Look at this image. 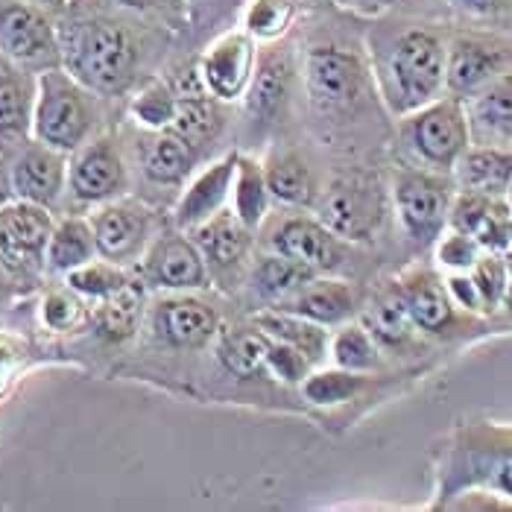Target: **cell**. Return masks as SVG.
I'll return each instance as SVG.
<instances>
[{"instance_id":"4","label":"cell","mask_w":512,"mask_h":512,"mask_svg":"<svg viewBox=\"0 0 512 512\" xmlns=\"http://www.w3.org/2000/svg\"><path fill=\"white\" fill-rule=\"evenodd\" d=\"M404 138L413 156L436 173H454L457 161L472 147L466 106L457 97H439L404 118Z\"/></svg>"},{"instance_id":"2","label":"cell","mask_w":512,"mask_h":512,"mask_svg":"<svg viewBox=\"0 0 512 512\" xmlns=\"http://www.w3.org/2000/svg\"><path fill=\"white\" fill-rule=\"evenodd\" d=\"M448 44L431 30L413 27L384 41L378 56V91L395 118H407L445 91Z\"/></svg>"},{"instance_id":"25","label":"cell","mask_w":512,"mask_h":512,"mask_svg":"<svg viewBox=\"0 0 512 512\" xmlns=\"http://www.w3.org/2000/svg\"><path fill=\"white\" fill-rule=\"evenodd\" d=\"M463 191L501 197L512 185V153L507 147H469L454 167Z\"/></svg>"},{"instance_id":"56","label":"cell","mask_w":512,"mask_h":512,"mask_svg":"<svg viewBox=\"0 0 512 512\" xmlns=\"http://www.w3.org/2000/svg\"><path fill=\"white\" fill-rule=\"evenodd\" d=\"M68 3H77V0H68Z\"/></svg>"},{"instance_id":"12","label":"cell","mask_w":512,"mask_h":512,"mask_svg":"<svg viewBox=\"0 0 512 512\" xmlns=\"http://www.w3.org/2000/svg\"><path fill=\"white\" fill-rule=\"evenodd\" d=\"M68 188L85 205H103L123 197L126 191V164L115 138H88L68 161Z\"/></svg>"},{"instance_id":"43","label":"cell","mask_w":512,"mask_h":512,"mask_svg":"<svg viewBox=\"0 0 512 512\" xmlns=\"http://www.w3.org/2000/svg\"><path fill=\"white\" fill-rule=\"evenodd\" d=\"M85 319V305L77 290H53L41 302V322L50 331H71Z\"/></svg>"},{"instance_id":"47","label":"cell","mask_w":512,"mask_h":512,"mask_svg":"<svg viewBox=\"0 0 512 512\" xmlns=\"http://www.w3.org/2000/svg\"><path fill=\"white\" fill-rule=\"evenodd\" d=\"M123 9L141 12V15H158L164 21H176L185 15L188 0H118Z\"/></svg>"},{"instance_id":"20","label":"cell","mask_w":512,"mask_h":512,"mask_svg":"<svg viewBox=\"0 0 512 512\" xmlns=\"http://www.w3.org/2000/svg\"><path fill=\"white\" fill-rule=\"evenodd\" d=\"M355 290L346 281L337 278H311L299 293H293L287 302H281L276 308L293 311V314L314 319L319 325H343L355 316Z\"/></svg>"},{"instance_id":"8","label":"cell","mask_w":512,"mask_h":512,"mask_svg":"<svg viewBox=\"0 0 512 512\" xmlns=\"http://www.w3.org/2000/svg\"><path fill=\"white\" fill-rule=\"evenodd\" d=\"M88 220L97 237L100 258L120 267L144 258L147 246L156 237V214L135 199H109L97 205Z\"/></svg>"},{"instance_id":"18","label":"cell","mask_w":512,"mask_h":512,"mask_svg":"<svg viewBox=\"0 0 512 512\" xmlns=\"http://www.w3.org/2000/svg\"><path fill=\"white\" fill-rule=\"evenodd\" d=\"M237 156H226L208 167H202L194 179H188L182 197L176 202L173 220L182 232H194L211 217H217L232 199Z\"/></svg>"},{"instance_id":"6","label":"cell","mask_w":512,"mask_h":512,"mask_svg":"<svg viewBox=\"0 0 512 512\" xmlns=\"http://www.w3.org/2000/svg\"><path fill=\"white\" fill-rule=\"evenodd\" d=\"M398 220L416 246L439 240L451 217V182L436 170H401L393 182Z\"/></svg>"},{"instance_id":"37","label":"cell","mask_w":512,"mask_h":512,"mask_svg":"<svg viewBox=\"0 0 512 512\" xmlns=\"http://www.w3.org/2000/svg\"><path fill=\"white\" fill-rule=\"evenodd\" d=\"M132 118L138 120L144 129L158 132V129H170L176 112H179V94L170 82L164 79H153L147 82L135 97H132V106H129Z\"/></svg>"},{"instance_id":"10","label":"cell","mask_w":512,"mask_h":512,"mask_svg":"<svg viewBox=\"0 0 512 512\" xmlns=\"http://www.w3.org/2000/svg\"><path fill=\"white\" fill-rule=\"evenodd\" d=\"M141 276L150 287L167 293H194L211 284L197 240L182 232H161L153 237L141 258Z\"/></svg>"},{"instance_id":"5","label":"cell","mask_w":512,"mask_h":512,"mask_svg":"<svg viewBox=\"0 0 512 512\" xmlns=\"http://www.w3.org/2000/svg\"><path fill=\"white\" fill-rule=\"evenodd\" d=\"M0 53L21 68H62L59 24L50 9L27 0H0Z\"/></svg>"},{"instance_id":"46","label":"cell","mask_w":512,"mask_h":512,"mask_svg":"<svg viewBox=\"0 0 512 512\" xmlns=\"http://www.w3.org/2000/svg\"><path fill=\"white\" fill-rule=\"evenodd\" d=\"M451 299L457 308L463 311H472V314H480L483 311V302H480V293H477V284H474L472 273H451L448 281H445Z\"/></svg>"},{"instance_id":"15","label":"cell","mask_w":512,"mask_h":512,"mask_svg":"<svg viewBox=\"0 0 512 512\" xmlns=\"http://www.w3.org/2000/svg\"><path fill=\"white\" fill-rule=\"evenodd\" d=\"M512 50L507 44L480 36H457L448 44L445 91L457 100L472 97L486 82L510 71Z\"/></svg>"},{"instance_id":"38","label":"cell","mask_w":512,"mask_h":512,"mask_svg":"<svg viewBox=\"0 0 512 512\" xmlns=\"http://www.w3.org/2000/svg\"><path fill=\"white\" fill-rule=\"evenodd\" d=\"M65 278H68L71 290H77L82 299H94V302L109 299L112 293H118L129 284V278L120 270V264H112L106 258L103 261L94 258V261L82 264L77 270H71Z\"/></svg>"},{"instance_id":"36","label":"cell","mask_w":512,"mask_h":512,"mask_svg":"<svg viewBox=\"0 0 512 512\" xmlns=\"http://www.w3.org/2000/svg\"><path fill=\"white\" fill-rule=\"evenodd\" d=\"M328 355L334 360V366L366 375V372L378 369L381 346L363 322H343L331 337Z\"/></svg>"},{"instance_id":"44","label":"cell","mask_w":512,"mask_h":512,"mask_svg":"<svg viewBox=\"0 0 512 512\" xmlns=\"http://www.w3.org/2000/svg\"><path fill=\"white\" fill-rule=\"evenodd\" d=\"M267 372H273L276 378L287 381V384H302V381L314 372V363L302 355L299 349H293V346H287V343H278V340L270 337Z\"/></svg>"},{"instance_id":"17","label":"cell","mask_w":512,"mask_h":512,"mask_svg":"<svg viewBox=\"0 0 512 512\" xmlns=\"http://www.w3.org/2000/svg\"><path fill=\"white\" fill-rule=\"evenodd\" d=\"M68 161V153L56 147H47L41 141L27 144L9 167L15 199L53 208L68 188Z\"/></svg>"},{"instance_id":"31","label":"cell","mask_w":512,"mask_h":512,"mask_svg":"<svg viewBox=\"0 0 512 512\" xmlns=\"http://www.w3.org/2000/svg\"><path fill=\"white\" fill-rule=\"evenodd\" d=\"M270 188L264 164L249 156H237L235 185H232V211L255 232L270 214Z\"/></svg>"},{"instance_id":"13","label":"cell","mask_w":512,"mask_h":512,"mask_svg":"<svg viewBox=\"0 0 512 512\" xmlns=\"http://www.w3.org/2000/svg\"><path fill=\"white\" fill-rule=\"evenodd\" d=\"M255 65H258L255 39L246 30H232L211 41V47L199 59L197 71L211 97H217L220 103H235L246 97Z\"/></svg>"},{"instance_id":"14","label":"cell","mask_w":512,"mask_h":512,"mask_svg":"<svg viewBox=\"0 0 512 512\" xmlns=\"http://www.w3.org/2000/svg\"><path fill=\"white\" fill-rule=\"evenodd\" d=\"M50 208L15 199L0 208V261L18 270H36L44 264L53 235Z\"/></svg>"},{"instance_id":"11","label":"cell","mask_w":512,"mask_h":512,"mask_svg":"<svg viewBox=\"0 0 512 512\" xmlns=\"http://www.w3.org/2000/svg\"><path fill=\"white\" fill-rule=\"evenodd\" d=\"M191 235H194L199 252L205 258L211 281L223 290H235L243 273H246V267H249L252 229L237 217L232 208H223L217 217L202 223Z\"/></svg>"},{"instance_id":"51","label":"cell","mask_w":512,"mask_h":512,"mask_svg":"<svg viewBox=\"0 0 512 512\" xmlns=\"http://www.w3.org/2000/svg\"><path fill=\"white\" fill-rule=\"evenodd\" d=\"M27 3L44 6V9H50V12H56V9H65V6H68V0H27Z\"/></svg>"},{"instance_id":"34","label":"cell","mask_w":512,"mask_h":512,"mask_svg":"<svg viewBox=\"0 0 512 512\" xmlns=\"http://www.w3.org/2000/svg\"><path fill=\"white\" fill-rule=\"evenodd\" d=\"M141 316H144V293H141V287H135L129 281L123 290L97 302L91 322H94V328H97V334L103 340L123 343L138 331Z\"/></svg>"},{"instance_id":"40","label":"cell","mask_w":512,"mask_h":512,"mask_svg":"<svg viewBox=\"0 0 512 512\" xmlns=\"http://www.w3.org/2000/svg\"><path fill=\"white\" fill-rule=\"evenodd\" d=\"M293 21V0H252L243 15V30L252 39L276 41Z\"/></svg>"},{"instance_id":"29","label":"cell","mask_w":512,"mask_h":512,"mask_svg":"<svg viewBox=\"0 0 512 512\" xmlns=\"http://www.w3.org/2000/svg\"><path fill=\"white\" fill-rule=\"evenodd\" d=\"M267 188L276 202L311 205L316 199V179L311 164L293 150H276L264 161Z\"/></svg>"},{"instance_id":"42","label":"cell","mask_w":512,"mask_h":512,"mask_svg":"<svg viewBox=\"0 0 512 512\" xmlns=\"http://www.w3.org/2000/svg\"><path fill=\"white\" fill-rule=\"evenodd\" d=\"M483 252L486 249L472 235L457 232V229H451L448 235H439V240H436V261L448 273H469Z\"/></svg>"},{"instance_id":"50","label":"cell","mask_w":512,"mask_h":512,"mask_svg":"<svg viewBox=\"0 0 512 512\" xmlns=\"http://www.w3.org/2000/svg\"><path fill=\"white\" fill-rule=\"evenodd\" d=\"M9 366H12V357H9V352L0 346V384L6 381V375H9Z\"/></svg>"},{"instance_id":"21","label":"cell","mask_w":512,"mask_h":512,"mask_svg":"<svg viewBox=\"0 0 512 512\" xmlns=\"http://www.w3.org/2000/svg\"><path fill=\"white\" fill-rule=\"evenodd\" d=\"M290 79H293V65L290 59L270 47L258 56L252 82L246 88V109L258 123H270L281 115L287 94H290Z\"/></svg>"},{"instance_id":"41","label":"cell","mask_w":512,"mask_h":512,"mask_svg":"<svg viewBox=\"0 0 512 512\" xmlns=\"http://www.w3.org/2000/svg\"><path fill=\"white\" fill-rule=\"evenodd\" d=\"M469 273H472L474 284H477V293H480V302H483V314L501 308L504 299L510 296V270H507L504 258L498 252H483L480 261L474 264Z\"/></svg>"},{"instance_id":"16","label":"cell","mask_w":512,"mask_h":512,"mask_svg":"<svg viewBox=\"0 0 512 512\" xmlns=\"http://www.w3.org/2000/svg\"><path fill=\"white\" fill-rule=\"evenodd\" d=\"M153 334L173 349H202L220 334L217 311L191 293H170L158 299L150 314Z\"/></svg>"},{"instance_id":"55","label":"cell","mask_w":512,"mask_h":512,"mask_svg":"<svg viewBox=\"0 0 512 512\" xmlns=\"http://www.w3.org/2000/svg\"><path fill=\"white\" fill-rule=\"evenodd\" d=\"M0 264H3V261H0ZM0 284H3V273H0Z\"/></svg>"},{"instance_id":"22","label":"cell","mask_w":512,"mask_h":512,"mask_svg":"<svg viewBox=\"0 0 512 512\" xmlns=\"http://www.w3.org/2000/svg\"><path fill=\"white\" fill-rule=\"evenodd\" d=\"M316 217L343 240H366L378 223L372 199L357 185H337L328 191L316 202Z\"/></svg>"},{"instance_id":"53","label":"cell","mask_w":512,"mask_h":512,"mask_svg":"<svg viewBox=\"0 0 512 512\" xmlns=\"http://www.w3.org/2000/svg\"><path fill=\"white\" fill-rule=\"evenodd\" d=\"M366 3H375V0H366ZM378 3H393V0H378Z\"/></svg>"},{"instance_id":"19","label":"cell","mask_w":512,"mask_h":512,"mask_svg":"<svg viewBox=\"0 0 512 512\" xmlns=\"http://www.w3.org/2000/svg\"><path fill=\"white\" fill-rule=\"evenodd\" d=\"M469 132L477 147H510L512 144V71L486 82L480 91L463 100Z\"/></svg>"},{"instance_id":"45","label":"cell","mask_w":512,"mask_h":512,"mask_svg":"<svg viewBox=\"0 0 512 512\" xmlns=\"http://www.w3.org/2000/svg\"><path fill=\"white\" fill-rule=\"evenodd\" d=\"M480 480L501 498H512V448L495 451L480 460Z\"/></svg>"},{"instance_id":"26","label":"cell","mask_w":512,"mask_h":512,"mask_svg":"<svg viewBox=\"0 0 512 512\" xmlns=\"http://www.w3.org/2000/svg\"><path fill=\"white\" fill-rule=\"evenodd\" d=\"M255 328H261L267 337H273L278 343H287L293 349H299L311 363H322L328 355L331 337L325 331V325H319L314 319L284 311V308H273V311H261L252 322Z\"/></svg>"},{"instance_id":"27","label":"cell","mask_w":512,"mask_h":512,"mask_svg":"<svg viewBox=\"0 0 512 512\" xmlns=\"http://www.w3.org/2000/svg\"><path fill=\"white\" fill-rule=\"evenodd\" d=\"M363 325L372 331V337L378 340L381 349H401L419 331L416 322H413V316H410L407 302H404L401 284L384 290V293H378L369 302V308L363 311Z\"/></svg>"},{"instance_id":"3","label":"cell","mask_w":512,"mask_h":512,"mask_svg":"<svg viewBox=\"0 0 512 512\" xmlns=\"http://www.w3.org/2000/svg\"><path fill=\"white\" fill-rule=\"evenodd\" d=\"M97 123L94 91L85 88L65 68H47L36 79V103H33V138L56 147L62 153H74L88 138Z\"/></svg>"},{"instance_id":"1","label":"cell","mask_w":512,"mask_h":512,"mask_svg":"<svg viewBox=\"0 0 512 512\" xmlns=\"http://www.w3.org/2000/svg\"><path fill=\"white\" fill-rule=\"evenodd\" d=\"M59 47L62 68L94 94H120L138 74V44L123 24L106 15L59 24Z\"/></svg>"},{"instance_id":"39","label":"cell","mask_w":512,"mask_h":512,"mask_svg":"<svg viewBox=\"0 0 512 512\" xmlns=\"http://www.w3.org/2000/svg\"><path fill=\"white\" fill-rule=\"evenodd\" d=\"M366 387V378L360 372H349V369H325V372H311L305 381H302V393L308 401L314 404H340V401H349L355 398L360 390Z\"/></svg>"},{"instance_id":"35","label":"cell","mask_w":512,"mask_h":512,"mask_svg":"<svg viewBox=\"0 0 512 512\" xmlns=\"http://www.w3.org/2000/svg\"><path fill=\"white\" fill-rule=\"evenodd\" d=\"M173 132H179L182 138H188L194 147L211 144L220 129H223V112H220V100L211 97L208 91H197L188 97H179V112L170 126Z\"/></svg>"},{"instance_id":"32","label":"cell","mask_w":512,"mask_h":512,"mask_svg":"<svg viewBox=\"0 0 512 512\" xmlns=\"http://www.w3.org/2000/svg\"><path fill=\"white\" fill-rule=\"evenodd\" d=\"M267 349L270 337L249 325V328H226L217 334V357L237 378H252L261 369H267Z\"/></svg>"},{"instance_id":"33","label":"cell","mask_w":512,"mask_h":512,"mask_svg":"<svg viewBox=\"0 0 512 512\" xmlns=\"http://www.w3.org/2000/svg\"><path fill=\"white\" fill-rule=\"evenodd\" d=\"M316 276H319V273L302 267V264H296V261H290V258H284V255H276V252L258 258V261L252 264V270H249L252 290H255L258 296L276 302V305L287 302L293 293H299V290Z\"/></svg>"},{"instance_id":"24","label":"cell","mask_w":512,"mask_h":512,"mask_svg":"<svg viewBox=\"0 0 512 512\" xmlns=\"http://www.w3.org/2000/svg\"><path fill=\"white\" fill-rule=\"evenodd\" d=\"M404 302L422 334H445L457 322V305L448 287L431 273H413L401 281Z\"/></svg>"},{"instance_id":"49","label":"cell","mask_w":512,"mask_h":512,"mask_svg":"<svg viewBox=\"0 0 512 512\" xmlns=\"http://www.w3.org/2000/svg\"><path fill=\"white\" fill-rule=\"evenodd\" d=\"M9 202H15V191H12V173L3 167L0 161V208H6Z\"/></svg>"},{"instance_id":"9","label":"cell","mask_w":512,"mask_h":512,"mask_svg":"<svg viewBox=\"0 0 512 512\" xmlns=\"http://www.w3.org/2000/svg\"><path fill=\"white\" fill-rule=\"evenodd\" d=\"M267 249L284 255L314 273H331L343 267L346 249L343 237L334 235L319 217H302V214H287L276 217L267 226Z\"/></svg>"},{"instance_id":"48","label":"cell","mask_w":512,"mask_h":512,"mask_svg":"<svg viewBox=\"0 0 512 512\" xmlns=\"http://www.w3.org/2000/svg\"><path fill=\"white\" fill-rule=\"evenodd\" d=\"M454 3L474 18H501L512 12V0H454Z\"/></svg>"},{"instance_id":"23","label":"cell","mask_w":512,"mask_h":512,"mask_svg":"<svg viewBox=\"0 0 512 512\" xmlns=\"http://www.w3.org/2000/svg\"><path fill=\"white\" fill-rule=\"evenodd\" d=\"M199 150L182 138L173 129H158L150 132L147 141H141V164L144 173L158 182V185H182L191 179L194 167H197Z\"/></svg>"},{"instance_id":"28","label":"cell","mask_w":512,"mask_h":512,"mask_svg":"<svg viewBox=\"0 0 512 512\" xmlns=\"http://www.w3.org/2000/svg\"><path fill=\"white\" fill-rule=\"evenodd\" d=\"M33 103H36V85H30L21 65L9 62L0 53V135L3 138H21L27 129H33Z\"/></svg>"},{"instance_id":"7","label":"cell","mask_w":512,"mask_h":512,"mask_svg":"<svg viewBox=\"0 0 512 512\" xmlns=\"http://www.w3.org/2000/svg\"><path fill=\"white\" fill-rule=\"evenodd\" d=\"M305 82L316 109L343 112V109H355L363 100L369 71L363 59L352 50L322 44L305 56Z\"/></svg>"},{"instance_id":"30","label":"cell","mask_w":512,"mask_h":512,"mask_svg":"<svg viewBox=\"0 0 512 512\" xmlns=\"http://www.w3.org/2000/svg\"><path fill=\"white\" fill-rule=\"evenodd\" d=\"M100 252H97V237L91 229V220H82V217H65L62 223L53 226V235L47 243V255H44V264L53 270V273H62L68 276L71 270H77L82 264L94 261Z\"/></svg>"},{"instance_id":"52","label":"cell","mask_w":512,"mask_h":512,"mask_svg":"<svg viewBox=\"0 0 512 512\" xmlns=\"http://www.w3.org/2000/svg\"><path fill=\"white\" fill-rule=\"evenodd\" d=\"M507 205H510V211H512V185H510V191H507Z\"/></svg>"},{"instance_id":"54","label":"cell","mask_w":512,"mask_h":512,"mask_svg":"<svg viewBox=\"0 0 512 512\" xmlns=\"http://www.w3.org/2000/svg\"><path fill=\"white\" fill-rule=\"evenodd\" d=\"M188 3H205V0H188Z\"/></svg>"}]
</instances>
